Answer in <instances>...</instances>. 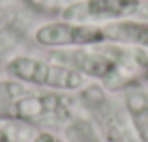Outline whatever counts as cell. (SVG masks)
<instances>
[{"mask_svg": "<svg viewBox=\"0 0 148 142\" xmlns=\"http://www.w3.org/2000/svg\"><path fill=\"white\" fill-rule=\"evenodd\" d=\"M6 73L23 84L45 86L53 90H79L84 75L60 62H45L32 56H15L6 64Z\"/></svg>", "mask_w": 148, "mask_h": 142, "instance_id": "6da1fadb", "label": "cell"}, {"mask_svg": "<svg viewBox=\"0 0 148 142\" xmlns=\"http://www.w3.org/2000/svg\"><path fill=\"white\" fill-rule=\"evenodd\" d=\"M69 118L64 99L56 94H28L0 107V120L10 122H53L60 124Z\"/></svg>", "mask_w": 148, "mask_h": 142, "instance_id": "7a4b0ae2", "label": "cell"}, {"mask_svg": "<svg viewBox=\"0 0 148 142\" xmlns=\"http://www.w3.org/2000/svg\"><path fill=\"white\" fill-rule=\"evenodd\" d=\"M34 39L49 49H79L99 45L107 41L103 26L90 22H71V21H54L41 24L34 34Z\"/></svg>", "mask_w": 148, "mask_h": 142, "instance_id": "3957f363", "label": "cell"}, {"mask_svg": "<svg viewBox=\"0 0 148 142\" xmlns=\"http://www.w3.org/2000/svg\"><path fill=\"white\" fill-rule=\"evenodd\" d=\"M143 0H77L62 11V19L71 22H98L137 19Z\"/></svg>", "mask_w": 148, "mask_h": 142, "instance_id": "277c9868", "label": "cell"}, {"mask_svg": "<svg viewBox=\"0 0 148 142\" xmlns=\"http://www.w3.org/2000/svg\"><path fill=\"white\" fill-rule=\"evenodd\" d=\"M107 39L118 43L133 45L139 49H148V21L141 19H124V21L107 22L103 26Z\"/></svg>", "mask_w": 148, "mask_h": 142, "instance_id": "5b68a950", "label": "cell"}, {"mask_svg": "<svg viewBox=\"0 0 148 142\" xmlns=\"http://www.w3.org/2000/svg\"><path fill=\"white\" fill-rule=\"evenodd\" d=\"M126 107L137 140L148 142V95L135 86L127 88Z\"/></svg>", "mask_w": 148, "mask_h": 142, "instance_id": "8992f818", "label": "cell"}, {"mask_svg": "<svg viewBox=\"0 0 148 142\" xmlns=\"http://www.w3.org/2000/svg\"><path fill=\"white\" fill-rule=\"evenodd\" d=\"M26 94V88L19 80H0V107Z\"/></svg>", "mask_w": 148, "mask_h": 142, "instance_id": "52a82bcc", "label": "cell"}, {"mask_svg": "<svg viewBox=\"0 0 148 142\" xmlns=\"http://www.w3.org/2000/svg\"><path fill=\"white\" fill-rule=\"evenodd\" d=\"M77 0H32V4H36L38 7H45V10H60V13L69 7L71 4H75Z\"/></svg>", "mask_w": 148, "mask_h": 142, "instance_id": "ba28073f", "label": "cell"}, {"mask_svg": "<svg viewBox=\"0 0 148 142\" xmlns=\"http://www.w3.org/2000/svg\"><path fill=\"white\" fill-rule=\"evenodd\" d=\"M141 21H148V0H143L141 2V10H139V17Z\"/></svg>", "mask_w": 148, "mask_h": 142, "instance_id": "9c48e42d", "label": "cell"}, {"mask_svg": "<svg viewBox=\"0 0 148 142\" xmlns=\"http://www.w3.org/2000/svg\"><path fill=\"white\" fill-rule=\"evenodd\" d=\"M34 142H56V139H54V137H51V135H40Z\"/></svg>", "mask_w": 148, "mask_h": 142, "instance_id": "30bf717a", "label": "cell"}, {"mask_svg": "<svg viewBox=\"0 0 148 142\" xmlns=\"http://www.w3.org/2000/svg\"><path fill=\"white\" fill-rule=\"evenodd\" d=\"M0 142H10V137H8V133L2 127H0Z\"/></svg>", "mask_w": 148, "mask_h": 142, "instance_id": "8fae6325", "label": "cell"}, {"mask_svg": "<svg viewBox=\"0 0 148 142\" xmlns=\"http://www.w3.org/2000/svg\"><path fill=\"white\" fill-rule=\"evenodd\" d=\"M56 142H62V140H56Z\"/></svg>", "mask_w": 148, "mask_h": 142, "instance_id": "7c38bea8", "label": "cell"}]
</instances>
